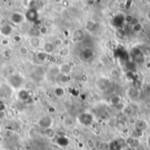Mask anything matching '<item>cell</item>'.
<instances>
[{
  "instance_id": "obj_9",
  "label": "cell",
  "mask_w": 150,
  "mask_h": 150,
  "mask_svg": "<svg viewBox=\"0 0 150 150\" xmlns=\"http://www.w3.org/2000/svg\"><path fill=\"white\" fill-rule=\"evenodd\" d=\"M31 98H32V96L30 95V91L29 90L23 89V88H20L18 90V100H20L22 102H25L28 99H30Z\"/></svg>"
},
{
  "instance_id": "obj_14",
  "label": "cell",
  "mask_w": 150,
  "mask_h": 150,
  "mask_svg": "<svg viewBox=\"0 0 150 150\" xmlns=\"http://www.w3.org/2000/svg\"><path fill=\"white\" fill-rule=\"evenodd\" d=\"M54 95H55L56 97L62 98V97H63V95H64V90H63L62 88H61V87H56V88L54 89Z\"/></svg>"
},
{
  "instance_id": "obj_30",
  "label": "cell",
  "mask_w": 150,
  "mask_h": 150,
  "mask_svg": "<svg viewBox=\"0 0 150 150\" xmlns=\"http://www.w3.org/2000/svg\"><path fill=\"white\" fill-rule=\"evenodd\" d=\"M5 117V112L4 111H0V120L4 119Z\"/></svg>"
},
{
  "instance_id": "obj_20",
  "label": "cell",
  "mask_w": 150,
  "mask_h": 150,
  "mask_svg": "<svg viewBox=\"0 0 150 150\" xmlns=\"http://www.w3.org/2000/svg\"><path fill=\"white\" fill-rule=\"evenodd\" d=\"M72 134H73L75 137L77 138V137H79V136L81 135V131H80L78 128H76H76H73V129H72Z\"/></svg>"
},
{
  "instance_id": "obj_12",
  "label": "cell",
  "mask_w": 150,
  "mask_h": 150,
  "mask_svg": "<svg viewBox=\"0 0 150 150\" xmlns=\"http://www.w3.org/2000/svg\"><path fill=\"white\" fill-rule=\"evenodd\" d=\"M47 58H48V54L47 53H45L43 50H40L36 54V59L39 62H46L47 60Z\"/></svg>"
},
{
  "instance_id": "obj_28",
  "label": "cell",
  "mask_w": 150,
  "mask_h": 150,
  "mask_svg": "<svg viewBox=\"0 0 150 150\" xmlns=\"http://www.w3.org/2000/svg\"><path fill=\"white\" fill-rule=\"evenodd\" d=\"M81 80H82V82L86 83V82H87V80H88L87 76H86V75H82V76H81Z\"/></svg>"
},
{
  "instance_id": "obj_7",
  "label": "cell",
  "mask_w": 150,
  "mask_h": 150,
  "mask_svg": "<svg viewBox=\"0 0 150 150\" xmlns=\"http://www.w3.org/2000/svg\"><path fill=\"white\" fill-rule=\"evenodd\" d=\"M25 20H28L30 22H34L38 18V11L35 8H28L27 11L25 13Z\"/></svg>"
},
{
  "instance_id": "obj_26",
  "label": "cell",
  "mask_w": 150,
  "mask_h": 150,
  "mask_svg": "<svg viewBox=\"0 0 150 150\" xmlns=\"http://www.w3.org/2000/svg\"><path fill=\"white\" fill-rule=\"evenodd\" d=\"M12 134H13V133H12V131H11V130H7V131L5 132V136H6L7 138L11 137Z\"/></svg>"
},
{
  "instance_id": "obj_2",
  "label": "cell",
  "mask_w": 150,
  "mask_h": 150,
  "mask_svg": "<svg viewBox=\"0 0 150 150\" xmlns=\"http://www.w3.org/2000/svg\"><path fill=\"white\" fill-rule=\"evenodd\" d=\"M13 89L7 83H3L0 84V98H10L13 94Z\"/></svg>"
},
{
  "instance_id": "obj_18",
  "label": "cell",
  "mask_w": 150,
  "mask_h": 150,
  "mask_svg": "<svg viewBox=\"0 0 150 150\" xmlns=\"http://www.w3.org/2000/svg\"><path fill=\"white\" fill-rule=\"evenodd\" d=\"M54 44L56 47H62L63 44V40L61 38H56L54 41Z\"/></svg>"
},
{
  "instance_id": "obj_32",
  "label": "cell",
  "mask_w": 150,
  "mask_h": 150,
  "mask_svg": "<svg viewBox=\"0 0 150 150\" xmlns=\"http://www.w3.org/2000/svg\"><path fill=\"white\" fill-rule=\"evenodd\" d=\"M123 150H134V149L133 148H131V147H129V146H127L125 149Z\"/></svg>"
},
{
  "instance_id": "obj_25",
  "label": "cell",
  "mask_w": 150,
  "mask_h": 150,
  "mask_svg": "<svg viewBox=\"0 0 150 150\" xmlns=\"http://www.w3.org/2000/svg\"><path fill=\"white\" fill-rule=\"evenodd\" d=\"M61 4H62V6L63 8H67V7H69V2L68 0H63L62 3Z\"/></svg>"
},
{
  "instance_id": "obj_33",
  "label": "cell",
  "mask_w": 150,
  "mask_h": 150,
  "mask_svg": "<svg viewBox=\"0 0 150 150\" xmlns=\"http://www.w3.org/2000/svg\"><path fill=\"white\" fill-rule=\"evenodd\" d=\"M147 143H148V145H149V147L150 148V135L148 137V140H147Z\"/></svg>"
},
{
  "instance_id": "obj_8",
  "label": "cell",
  "mask_w": 150,
  "mask_h": 150,
  "mask_svg": "<svg viewBox=\"0 0 150 150\" xmlns=\"http://www.w3.org/2000/svg\"><path fill=\"white\" fill-rule=\"evenodd\" d=\"M55 48H56V47L54 46V42L49 41V40H48V41H44V42H43L42 50H43L45 53H47L48 55L54 54V51H55Z\"/></svg>"
},
{
  "instance_id": "obj_21",
  "label": "cell",
  "mask_w": 150,
  "mask_h": 150,
  "mask_svg": "<svg viewBox=\"0 0 150 150\" xmlns=\"http://www.w3.org/2000/svg\"><path fill=\"white\" fill-rule=\"evenodd\" d=\"M1 45L2 46H4V47H7L9 44H10V40H9V39L8 38H3L2 40H1Z\"/></svg>"
},
{
  "instance_id": "obj_4",
  "label": "cell",
  "mask_w": 150,
  "mask_h": 150,
  "mask_svg": "<svg viewBox=\"0 0 150 150\" xmlns=\"http://www.w3.org/2000/svg\"><path fill=\"white\" fill-rule=\"evenodd\" d=\"M14 27L10 23H4L0 25V35H2L4 38H8L13 33Z\"/></svg>"
},
{
  "instance_id": "obj_13",
  "label": "cell",
  "mask_w": 150,
  "mask_h": 150,
  "mask_svg": "<svg viewBox=\"0 0 150 150\" xmlns=\"http://www.w3.org/2000/svg\"><path fill=\"white\" fill-rule=\"evenodd\" d=\"M70 51H69V48L67 47H62L60 48V51H59V54L62 57H67L69 54Z\"/></svg>"
},
{
  "instance_id": "obj_6",
  "label": "cell",
  "mask_w": 150,
  "mask_h": 150,
  "mask_svg": "<svg viewBox=\"0 0 150 150\" xmlns=\"http://www.w3.org/2000/svg\"><path fill=\"white\" fill-rule=\"evenodd\" d=\"M37 124H38L40 127H42V128H44V129H47V128H50V127H51V126H52V124H53V120H52V118L49 117V116H43V117H41V118L38 120Z\"/></svg>"
},
{
  "instance_id": "obj_11",
  "label": "cell",
  "mask_w": 150,
  "mask_h": 150,
  "mask_svg": "<svg viewBox=\"0 0 150 150\" xmlns=\"http://www.w3.org/2000/svg\"><path fill=\"white\" fill-rule=\"evenodd\" d=\"M73 38L77 41H81L84 38V32L82 29H76L73 33Z\"/></svg>"
},
{
  "instance_id": "obj_34",
  "label": "cell",
  "mask_w": 150,
  "mask_h": 150,
  "mask_svg": "<svg viewBox=\"0 0 150 150\" xmlns=\"http://www.w3.org/2000/svg\"><path fill=\"white\" fill-rule=\"evenodd\" d=\"M4 142V137L2 135H0V144Z\"/></svg>"
},
{
  "instance_id": "obj_3",
  "label": "cell",
  "mask_w": 150,
  "mask_h": 150,
  "mask_svg": "<svg viewBox=\"0 0 150 150\" xmlns=\"http://www.w3.org/2000/svg\"><path fill=\"white\" fill-rule=\"evenodd\" d=\"M25 20V14L21 13L20 11H13L11 15H10V21L11 24L13 25H20L22 24L24 21Z\"/></svg>"
},
{
  "instance_id": "obj_24",
  "label": "cell",
  "mask_w": 150,
  "mask_h": 150,
  "mask_svg": "<svg viewBox=\"0 0 150 150\" xmlns=\"http://www.w3.org/2000/svg\"><path fill=\"white\" fill-rule=\"evenodd\" d=\"M87 145L89 146V148H91V149H92V148H94V142H93V141L92 140H91V139H89L88 141H87Z\"/></svg>"
},
{
  "instance_id": "obj_17",
  "label": "cell",
  "mask_w": 150,
  "mask_h": 150,
  "mask_svg": "<svg viewBox=\"0 0 150 150\" xmlns=\"http://www.w3.org/2000/svg\"><path fill=\"white\" fill-rule=\"evenodd\" d=\"M39 32H40V34L46 35V34L48 33L49 30H48V27H47V26H46V25H41V26L40 27V29H39Z\"/></svg>"
},
{
  "instance_id": "obj_22",
  "label": "cell",
  "mask_w": 150,
  "mask_h": 150,
  "mask_svg": "<svg viewBox=\"0 0 150 150\" xmlns=\"http://www.w3.org/2000/svg\"><path fill=\"white\" fill-rule=\"evenodd\" d=\"M126 21L127 22V23H132L133 22V20H134V17L131 15V14H127V16H126Z\"/></svg>"
},
{
  "instance_id": "obj_19",
  "label": "cell",
  "mask_w": 150,
  "mask_h": 150,
  "mask_svg": "<svg viewBox=\"0 0 150 150\" xmlns=\"http://www.w3.org/2000/svg\"><path fill=\"white\" fill-rule=\"evenodd\" d=\"M111 76L114 78H118L120 76V72L117 69H112L111 70Z\"/></svg>"
},
{
  "instance_id": "obj_1",
  "label": "cell",
  "mask_w": 150,
  "mask_h": 150,
  "mask_svg": "<svg viewBox=\"0 0 150 150\" xmlns=\"http://www.w3.org/2000/svg\"><path fill=\"white\" fill-rule=\"evenodd\" d=\"M24 81V77L20 74H11L6 79V83L13 90H19L22 87Z\"/></svg>"
},
{
  "instance_id": "obj_23",
  "label": "cell",
  "mask_w": 150,
  "mask_h": 150,
  "mask_svg": "<svg viewBox=\"0 0 150 150\" xmlns=\"http://www.w3.org/2000/svg\"><path fill=\"white\" fill-rule=\"evenodd\" d=\"M5 107H6L5 103L2 99H0V111H5Z\"/></svg>"
},
{
  "instance_id": "obj_5",
  "label": "cell",
  "mask_w": 150,
  "mask_h": 150,
  "mask_svg": "<svg viewBox=\"0 0 150 150\" xmlns=\"http://www.w3.org/2000/svg\"><path fill=\"white\" fill-rule=\"evenodd\" d=\"M29 46L33 48V49H38V48H42L43 45V40L39 37V36H31L29 38Z\"/></svg>"
},
{
  "instance_id": "obj_10",
  "label": "cell",
  "mask_w": 150,
  "mask_h": 150,
  "mask_svg": "<svg viewBox=\"0 0 150 150\" xmlns=\"http://www.w3.org/2000/svg\"><path fill=\"white\" fill-rule=\"evenodd\" d=\"M58 69H59V73L62 76H69V74L72 71L71 66L67 62H63L60 64L58 67Z\"/></svg>"
},
{
  "instance_id": "obj_16",
  "label": "cell",
  "mask_w": 150,
  "mask_h": 150,
  "mask_svg": "<svg viewBox=\"0 0 150 150\" xmlns=\"http://www.w3.org/2000/svg\"><path fill=\"white\" fill-rule=\"evenodd\" d=\"M143 29V26H142V24H141L140 22H137L135 24L133 25V30L135 32V33H140L142 32Z\"/></svg>"
},
{
  "instance_id": "obj_29",
  "label": "cell",
  "mask_w": 150,
  "mask_h": 150,
  "mask_svg": "<svg viewBox=\"0 0 150 150\" xmlns=\"http://www.w3.org/2000/svg\"><path fill=\"white\" fill-rule=\"evenodd\" d=\"M146 18H147L148 21H149L150 22V9L149 10H148L147 12H146Z\"/></svg>"
},
{
  "instance_id": "obj_31",
  "label": "cell",
  "mask_w": 150,
  "mask_h": 150,
  "mask_svg": "<svg viewBox=\"0 0 150 150\" xmlns=\"http://www.w3.org/2000/svg\"><path fill=\"white\" fill-rule=\"evenodd\" d=\"M62 1H63V0H54V2L56 4H61L62 3Z\"/></svg>"
},
{
  "instance_id": "obj_15",
  "label": "cell",
  "mask_w": 150,
  "mask_h": 150,
  "mask_svg": "<svg viewBox=\"0 0 150 150\" xmlns=\"http://www.w3.org/2000/svg\"><path fill=\"white\" fill-rule=\"evenodd\" d=\"M18 53H19L22 56H25V55L28 54L29 49H28V47H25V46H21V47L18 48Z\"/></svg>"
},
{
  "instance_id": "obj_27",
  "label": "cell",
  "mask_w": 150,
  "mask_h": 150,
  "mask_svg": "<svg viewBox=\"0 0 150 150\" xmlns=\"http://www.w3.org/2000/svg\"><path fill=\"white\" fill-rule=\"evenodd\" d=\"M21 40H22L21 36H19V35H15V36H14V40H15L16 42H19V41H21Z\"/></svg>"
}]
</instances>
